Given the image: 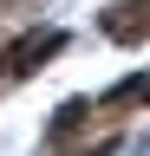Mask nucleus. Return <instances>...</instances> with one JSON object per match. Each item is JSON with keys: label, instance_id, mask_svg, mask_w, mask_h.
<instances>
[{"label": "nucleus", "instance_id": "f03ea898", "mask_svg": "<svg viewBox=\"0 0 150 156\" xmlns=\"http://www.w3.org/2000/svg\"><path fill=\"white\" fill-rule=\"evenodd\" d=\"M59 52V33H26L20 46H13V72H33L39 58H52Z\"/></svg>", "mask_w": 150, "mask_h": 156}, {"label": "nucleus", "instance_id": "f257e3e1", "mask_svg": "<svg viewBox=\"0 0 150 156\" xmlns=\"http://www.w3.org/2000/svg\"><path fill=\"white\" fill-rule=\"evenodd\" d=\"M98 26L118 39V46H137V39H150V0H118Z\"/></svg>", "mask_w": 150, "mask_h": 156}, {"label": "nucleus", "instance_id": "7ed1b4c3", "mask_svg": "<svg viewBox=\"0 0 150 156\" xmlns=\"http://www.w3.org/2000/svg\"><path fill=\"white\" fill-rule=\"evenodd\" d=\"M124 104H150V78H124V85L104 98V111H124Z\"/></svg>", "mask_w": 150, "mask_h": 156}]
</instances>
